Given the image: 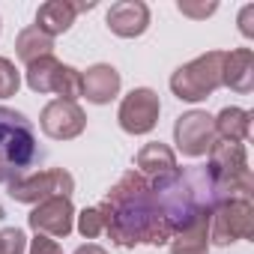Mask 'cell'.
<instances>
[{
	"label": "cell",
	"mask_w": 254,
	"mask_h": 254,
	"mask_svg": "<svg viewBox=\"0 0 254 254\" xmlns=\"http://www.w3.org/2000/svg\"><path fill=\"white\" fill-rule=\"evenodd\" d=\"M105 212V233L120 245V248H135V245H165L171 242V230L156 206L150 183L138 174L129 171L123 174L105 200L99 203Z\"/></svg>",
	"instance_id": "6da1fadb"
},
{
	"label": "cell",
	"mask_w": 254,
	"mask_h": 254,
	"mask_svg": "<svg viewBox=\"0 0 254 254\" xmlns=\"http://www.w3.org/2000/svg\"><path fill=\"white\" fill-rule=\"evenodd\" d=\"M42 159L33 123L15 111L0 105V186H9L30 174V168Z\"/></svg>",
	"instance_id": "7a4b0ae2"
},
{
	"label": "cell",
	"mask_w": 254,
	"mask_h": 254,
	"mask_svg": "<svg viewBox=\"0 0 254 254\" xmlns=\"http://www.w3.org/2000/svg\"><path fill=\"white\" fill-rule=\"evenodd\" d=\"M209 174L215 180V206L224 200H251L254 180L248 168L245 144L215 141L209 150Z\"/></svg>",
	"instance_id": "3957f363"
},
{
	"label": "cell",
	"mask_w": 254,
	"mask_h": 254,
	"mask_svg": "<svg viewBox=\"0 0 254 254\" xmlns=\"http://www.w3.org/2000/svg\"><path fill=\"white\" fill-rule=\"evenodd\" d=\"M224 51H206L171 75V90L180 102H203L221 87Z\"/></svg>",
	"instance_id": "277c9868"
},
{
	"label": "cell",
	"mask_w": 254,
	"mask_h": 254,
	"mask_svg": "<svg viewBox=\"0 0 254 254\" xmlns=\"http://www.w3.org/2000/svg\"><path fill=\"white\" fill-rule=\"evenodd\" d=\"M27 87L33 93H54L66 102H75L81 99V72L54 57H39L27 66Z\"/></svg>",
	"instance_id": "5b68a950"
},
{
	"label": "cell",
	"mask_w": 254,
	"mask_h": 254,
	"mask_svg": "<svg viewBox=\"0 0 254 254\" xmlns=\"http://www.w3.org/2000/svg\"><path fill=\"white\" fill-rule=\"evenodd\" d=\"M254 236V206L251 200H224L209 212V245H230Z\"/></svg>",
	"instance_id": "8992f818"
},
{
	"label": "cell",
	"mask_w": 254,
	"mask_h": 254,
	"mask_svg": "<svg viewBox=\"0 0 254 254\" xmlns=\"http://www.w3.org/2000/svg\"><path fill=\"white\" fill-rule=\"evenodd\" d=\"M75 177L63 168H48L39 174H27L15 183H9V197L18 203H42L48 197H72Z\"/></svg>",
	"instance_id": "52a82bcc"
},
{
	"label": "cell",
	"mask_w": 254,
	"mask_h": 254,
	"mask_svg": "<svg viewBox=\"0 0 254 254\" xmlns=\"http://www.w3.org/2000/svg\"><path fill=\"white\" fill-rule=\"evenodd\" d=\"M162 114V102L159 93L150 87H135L129 96H123L117 120H120V129L129 132V135H150L159 123Z\"/></svg>",
	"instance_id": "ba28073f"
},
{
	"label": "cell",
	"mask_w": 254,
	"mask_h": 254,
	"mask_svg": "<svg viewBox=\"0 0 254 254\" xmlns=\"http://www.w3.org/2000/svg\"><path fill=\"white\" fill-rule=\"evenodd\" d=\"M174 141H177V150L183 156H189V159L209 156L212 144L218 141L212 117L206 111H189V114L177 117V123H174Z\"/></svg>",
	"instance_id": "9c48e42d"
},
{
	"label": "cell",
	"mask_w": 254,
	"mask_h": 254,
	"mask_svg": "<svg viewBox=\"0 0 254 254\" xmlns=\"http://www.w3.org/2000/svg\"><path fill=\"white\" fill-rule=\"evenodd\" d=\"M39 126L51 141H72L87 129V114L81 111L78 102H66V99H54L42 108L39 114Z\"/></svg>",
	"instance_id": "30bf717a"
},
{
	"label": "cell",
	"mask_w": 254,
	"mask_h": 254,
	"mask_svg": "<svg viewBox=\"0 0 254 254\" xmlns=\"http://www.w3.org/2000/svg\"><path fill=\"white\" fill-rule=\"evenodd\" d=\"M27 224L51 239H66L75 230V206L69 197H48L36 203V209L27 215Z\"/></svg>",
	"instance_id": "8fae6325"
},
{
	"label": "cell",
	"mask_w": 254,
	"mask_h": 254,
	"mask_svg": "<svg viewBox=\"0 0 254 254\" xmlns=\"http://www.w3.org/2000/svg\"><path fill=\"white\" fill-rule=\"evenodd\" d=\"M108 27L120 39L144 36L150 27V6L141 3V0H120L108 9Z\"/></svg>",
	"instance_id": "7c38bea8"
},
{
	"label": "cell",
	"mask_w": 254,
	"mask_h": 254,
	"mask_svg": "<svg viewBox=\"0 0 254 254\" xmlns=\"http://www.w3.org/2000/svg\"><path fill=\"white\" fill-rule=\"evenodd\" d=\"M221 87H230L239 96H245V93L254 90V51L251 48L224 51V60H221Z\"/></svg>",
	"instance_id": "4fadbf2b"
},
{
	"label": "cell",
	"mask_w": 254,
	"mask_h": 254,
	"mask_svg": "<svg viewBox=\"0 0 254 254\" xmlns=\"http://www.w3.org/2000/svg\"><path fill=\"white\" fill-rule=\"evenodd\" d=\"M135 165H138V174H141L150 186H153V183H162V180H168V177H174V174L180 171L174 150H171L168 144H162V141L144 144L141 153H138V159H135Z\"/></svg>",
	"instance_id": "5bb4252c"
},
{
	"label": "cell",
	"mask_w": 254,
	"mask_h": 254,
	"mask_svg": "<svg viewBox=\"0 0 254 254\" xmlns=\"http://www.w3.org/2000/svg\"><path fill=\"white\" fill-rule=\"evenodd\" d=\"M120 72L108 63H96L81 75V96L93 105H108L120 93Z\"/></svg>",
	"instance_id": "9a60e30c"
},
{
	"label": "cell",
	"mask_w": 254,
	"mask_h": 254,
	"mask_svg": "<svg viewBox=\"0 0 254 254\" xmlns=\"http://www.w3.org/2000/svg\"><path fill=\"white\" fill-rule=\"evenodd\" d=\"M75 18H78V3H72V0H48L36 12V27L54 39V36L66 33L75 24Z\"/></svg>",
	"instance_id": "2e32d148"
},
{
	"label": "cell",
	"mask_w": 254,
	"mask_h": 254,
	"mask_svg": "<svg viewBox=\"0 0 254 254\" xmlns=\"http://www.w3.org/2000/svg\"><path fill=\"white\" fill-rule=\"evenodd\" d=\"M212 126H215V135L218 141H233V144H245L251 138V114L245 108H221L218 117H212Z\"/></svg>",
	"instance_id": "e0dca14e"
},
{
	"label": "cell",
	"mask_w": 254,
	"mask_h": 254,
	"mask_svg": "<svg viewBox=\"0 0 254 254\" xmlns=\"http://www.w3.org/2000/svg\"><path fill=\"white\" fill-rule=\"evenodd\" d=\"M171 254H209V212L171 239Z\"/></svg>",
	"instance_id": "ac0fdd59"
},
{
	"label": "cell",
	"mask_w": 254,
	"mask_h": 254,
	"mask_svg": "<svg viewBox=\"0 0 254 254\" xmlns=\"http://www.w3.org/2000/svg\"><path fill=\"white\" fill-rule=\"evenodd\" d=\"M51 51H54V39L45 36L36 24L24 27V30L18 33V39H15V54H18V60H21L24 66L36 63L39 57H51Z\"/></svg>",
	"instance_id": "d6986e66"
},
{
	"label": "cell",
	"mask_w": 254,
	"mask_h": 254,
	"mask_svg": "<svg viewBox=\"0 0 254 254\" xmlns=\"http://www.w3.org/2000/svg\"><path fill=\"white\" fill-rule=\"evenodd\" d=\"M105 212H102V206H90V209H84L81 215H78V233L84 236V239H96V236H102L105 233Z\"/></svg>",
	"instance_id": "ffe728a7"
},
{
	"label": "cell",
	"mask_w": 254,
	"mask_h": 254,
	"mask_svg": "<svg viewBox=\"0 0 254 254\" xmlns=\"http://www.w3.org/2000/svg\"><path fill=\"white\" fill-rule=\"evenodd\" d=\"M18 87H21V75H18L15 63L9 57H0V99L15 96Z\"/></svg>",
	"instance_id": "44dd1931"
},
{
	"label": "cell",
	"mask_w": 254,
	"mask_h": 254,
	"mask_svg": "<svg viewBox=\"0 0 254 254\" xmlns=\"http://www.w3.org/2000/svg\"><path fill=\"white\" fill-rule=\"evenodd\" d=\"M0 254H27V236L18 227L0 230Z\"/></svg>",
	"instance_id": "7402d4cb"
},
{
	"label": "cell",
	"mask_w": 254,
	"mask_h": 254,
	"mask_svg": "<svg viewBox=\"0 0 254 254\" xmlns=\"http://www.w3.org/2000/svg\"><path fill=\"white\" fill-rule=\"evenodd\" d=\"M177 9L183 15H189V18H206V15H212L218 9V3H186V0H180Z\"/></svg>",
	"instance_id": "603a6c76"
},
{
	"label": "cell",
	"mask_w": 254,
	"mask_h": 254,
	"mask_svg": "<svg viewBox=\"0 0 254 254\" xmlns=\"http://www.w3.org/2000/svg\"><path fill=\"white\" fill-rule=\"evenodd\" d=\"M30 254H63V248H60V242H57V239L36 233V239L30 242Z\"/></svg>",
	"instance_id": "cb8c5ba5"
},
{
	"label": "cell",
	"mask_w": 254,
	"mask_h": 254,
	"mask_svg": "<svg viewBox=\"0 0 254 254\" xmlns=\"http://www.w3.org/2000/svg\"><path fill=\"white\" fill-rule=\"evenodd\" d=\"M251 18H254V6H245V9L239 12V30H242L245 36H254V27H251Z\"/></svg>",
	"instance_id": "d4e9b609"
},
{
	"label": "cell",
	"mask_w": 254,
	"mask_h": 254,
	"mask_svg": "<svg viewBox=\"0 0 254 254\" xmlns=\"http://www.w3.org/2000/svg\"><path fill=\"white\" fill-rule=\"evenodd\" d=\"M75 254H108L102 245H93V242H87V245H81V248H75Z\"/></svg>",
	"instance_id": "484cf974"
}]
</instances>
